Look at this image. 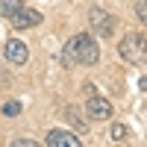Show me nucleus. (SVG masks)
<instances>
[{"label":"nucleus","instance_id":"nucleus-1","mask_svg":"<svg viewBox=\"0 0 147 147\" xmlns=\"http://www.w3.org/2000/svg\"><path fill=\"white\" fill-rule=\"evenodd\" d=\"M97 59H100V50H97V41L88 32L74 35L62 50V65L65 68H71V65H94Z\"/></svg>","mask_w":147,"mask_h":147},{"label":"nucleus","instance_id":"nucleus-2","mask_svg":"<svg viewBox=\"0 0 147 147\" xmlns=\"http://www.w3.org/2000/svg\"><path fill=\"white\" fill-rule=\"evenodd\" d=\"M118 53L129 65H144L147 62V38L138 35V32H129V35H124V41L118 44Z\"/></svg>","mask_w":147,"mask_h":147},{"label":"nucleus","instance_id":"nucleus-3","mask_svg":"<svg viewBox=\"0 0 147 147\" xmlns=\"http://www.w3.org/2000/svg\"><path fill=\"white\" fill-rule=\"evenodd\" d=\"M88 21H91V27L97 30V35H100V38L115 35V27H118L115 15H109V12H103V9H91V12H88Z\"/></svg>","mask_w":147,"mask_h":147},{"label":"nucleus","instance_id":"nucleus-4","mask_svg":"<svg viewBox=\"0 0 147 147\" xmlns=\"http://www.w3.org/2000/svg\"><path fill=\"white\" fill-rule=\"evenodd\" d=\"M85 112H88L94 121H106L112 118V103L106 97H97V94H88V103H85Z\"/></svg>","mask_w":147,"mask_h":147},{"label":"nucleus","instance_id":"nucleus-5","mask_svg":"<svg viewBox=\"0 0 147 147\" xmlns=\"http://www.w3.org/2000/svg\"><path fill=\"white\" fill-rule=\"evenodd\" d=\"M9 21H12V27H15V30H30V27H38V21H41V12L21 6V9L15 12V15L9 18Z\"/></svg>","mask_w":147,"mask_h":147},{"label":"nucleus","instance_id":"nucleus-6","mask_svg":"<svg viewBox=\"0 0 147 147\" xmlns=\"http://www.w3.org/2000/svg\"><path fill=\"white\" fill-rule=\"evenodd\" d=\"M6 59L12 65H24L30 59V50H27V44H24L21 38H9L6 41Z\"/></svg>","mask_w":147,"mask_h":147},{"label":"nucleus","instance_id":"nucleus-7","mask_svg":"<svg viewBox=\"0 0 147 147\" xmlns=\"http://www.w3.org/2000/svg\"><path fill=\"white\" fill-rule=\"evenodd\" d=\"M47 147H82L77 136H71L65 129H50L47 132Z\"/></svg>","mask_w":147,"mask_h":147},{"label":"nucleus","instance_id":"nucleus-8","mask_svg":"<svg viewBox=\"0 0 147 147\" xmlns=\"http://www.w3.org/2000/svg\"><path fill=\"white\" fill-rule=\"evenodd\" d=\"M21 6H24V0H0V15H3V18H12Z\"/></svg>","mask_w":147,"mask_h":147},{"label":"nucleus","instance_id":"nucleus-9","mask_svg":"<svg viewBox=\"0 0 147 147\" xmlns=\"http://www.w3.org/2000/svg\"><path fill=\"white\" fill-rule=\"evenodd\" d=\"M109 138L124 141V138H127V127H124V124H112V129H109Z\"/></svg>","mask_w":147,"mask_h":147},{"label":"nucleus","instance_id":"nucleus-10","mask_svg":"<svg viewBox=\"0 0 147 147\" xmlns=\"http://www.w3.org/2000/svg\"><path fill=\"white\" fill-rule=\"evenodd\" d=\"M65 118H71V121H74V127H77V129H82V127H85V121H82V118L77 115V109H74V106H68V112H65Z\"/></svg>","mask_w":147,"mask_h":147},{"label":"nucleus","instance_id":"nucleus-11","mask_svg":"<svg viewBox=\"0 0 147 147\" xmlns=\"http://www.w3.org/2000/svg\"><path fill=\"white\" fill-rule=\"evenodd\" d=\"M18 112H21V103H18V100H9V103L3 106V115H6V118H15Z\"/></svg>","mask_w":147,"mask_h":147},{"label":"nucleus","instance_id":"nucleus-12","mask_svg":"<svg viewBox=\"0 0 147 147\" xmlns=\"http://www.w3.org/2000/svg\"><path fill=\"white\" fill-rule=\"evenodd\" d=\"M136 15H138L141 24H147V0H138L136 3Z\"/></svg>","mask_w":147,"mask_h":147},{"label":"nucleus","instance_id":"nucleus-13","mask_svg":"<svg viewBox=\"0 0 147 147\" xmlns=\"http://www.w3.org/2000/svg\"><path fill=\"white\" fill-rule=\"evenodd\" d=\"M9 147H38V144H35V141H30V138H15Z\"/></svg>","mask_w":147,"mask_h":147},{"label":"nucleus","instance_id":"nucleus-14","mask_svg":"<svg viewBox=\"0 0 147 147\" xmlns=\"http://www.w3.org/2000/svg\"><path fill=\"white\" fill-rule=\"evenodd\" d=\"M138 88H141V91H147V77H141V80H138Z\"/></svg>","mask_w":147,"mask_h":147}]
</instances>
